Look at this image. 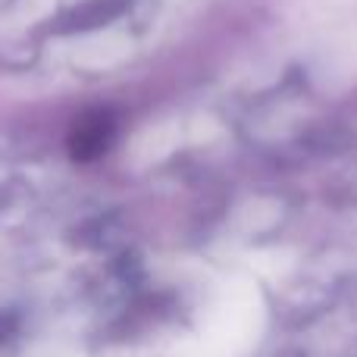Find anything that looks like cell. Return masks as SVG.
Segmentation results:
<instances>
[{"instance_id": "6da1fadb", "label": "cell", "mask_w": 357, "mask_h": 357, "mask_svg": "<svg viewBox=\"0 0 357 357\" xmlns=\"http://www.w3.org/2000/svg\"><path fill=\"white\" fill-rule=\"evenodd\" d=\"M107 138H110V123L104 116L88 119V123H79L73 138V154L75 157H94L107 148Z\"/></svg>"}]
</instances>
